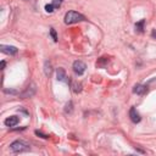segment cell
I'll list each match as a JSON object with an SVG mask.
<instances>
[{"label":"cell","instance_id":"obj_1","mask_svg":"<svg viewBox=\"0 0 156 156\" xmlns=\"http://www.w3.org/2000/svg\"><path fill=\"white\" fill-rule=\"evenodd\" d=\"M84 20H85V17L77 11H69V12H66V15H65L66 24H73V23H77L80 21H84Z\"/></svg>","mask_w":156,"mask_h":156},{"label":"cell","instance_id":"obj_15","mask_svg":"<svg viewBox=\"0 0 156 156\" xmlns=\"http://www.w3.org/2000/svg\"><path fill=\"white\" fill-rule=\"evenodd\" d=\"M62 1H64V0H52L51 4L54 5V8H55V9H59L61 6V4H62Z\"/></svg>","mask_w":156,"mask_h":156},{"label":"cell","instance_id":"obj_13","mask_svg":"<svg viewBox=\"0 0 156 156\" xmlns=\"http://www.w3.org/2000/svg\"><path fill=\"white\" fill-rule=\"evenodd\" d=\"M72 90L74 92V93H80V90H82V84L80 83H78V82H72Z\"/></svg>","mask_w":156,"mask_h":156},{"label":"cell","instance_id":"obj_12","mask_svg":"<svg viewBox=\"0 0 156 156\" xmlns=\"http://www.w3.org/2000/svg\"><path fill=\"white\" fill-rule=\"evenodd\" d=\"M107 64H108V59H106V57H100L99 61L97 62V67H101V69H105Z\"/></svg>","mask_w":156,"mask_h":156},{"label":"cell","instance_id":"obj_7","mask_svg":"<svg viewBox=\"0 0 156 156\" xmlns=\"http://www.w3.org/2000/svg\"><path fill=\"white\" fill-rule=\"evenodd\" d=\"M56 77H57V80H60V82H67L69 83L66 71L62 69V67H59V69L56 70Z\"/></svg>","mask_w":156,"mask_h":156},{"label":"cell","instance_id":"obj_6","mask_svg":"<svg viewBox=\"0 0 156 156\" xmlns=\"http://www.w3.org/2000/svg\"><path fill=\"white\" fill-rule=\"evenodd\" d=\"M129 117H131V121L133 122V123H139L140 122V115L138 113L137 111V108L135 107H132L131 110H129Z\"/></svg>","mask_w":156,"mask_h":156},{"label":"cell","instance_id":"obj_20","mask_svg":"<svg viewBox=\"0 0 156 156\" xmlns=\"http://www.w3.org/2000/svg\"><path fill=\"white\" fill-rule=\"evenodd\" d=\"M151 36H153V37H156V31H155V29L151 32Z\"/></svg>","mask_w":156,"mask_h":156},{"label":"cell","instance_id":"obj_10","mask_svg":"<svg viewBox=\"0 0 156 156\" xmlns=\"http://www.w3.org/2000/svg\"><path fill=\"white\" fill-rule=\"evenodd\" d=\"M144 26H145V20H140L139 22L135 23V31L138 33H143L144 32Z\"/></svg>","mask_w":156,"mask_h":156},{"label":"cell","instance_id":"obj_9","mask_svg":"<svg viewBox=\"0 0 156 156\" xmlns=\"http://www.w3.org/2000/svg\"><path fill=\"white\" fill-rule=\"evenodd\" d=\"M18 121H20V118L17 116H10V117H8L5 120L4 123L8 127H13V126H16L18 123Z\"/></svg>","mask_w":156,"mask_h":156},{"label":"cell","instance_id":"obj_16","mask_svg":"<svg viewBox=\"0 0 156 156\" xmlns=\"http://www.w3.org/2000/svg\"><path fill=\"white\" fill-rule=\"evenodd\" d=\"M54 10H55V8H54V5H52V4H48V5H45V11H46V12L51 13V12H54Z\"/></svg>","mask_w":156,"mask_h":156},{"label":"cell","instance_id":"obj_18","mask_svg":"<svg viewBox=\"0 0 156 156\" xmlns=\"http://www.w3.org/2000/svg\"><path fill=\"white\" fill-rule=\"evenodd\" d=\"M36 134L39 135L40 138H43V139H48L49 138V135H46V134H43L42 132H39V131H36Z\"/></svg>","mask_w":156,"mask_h":156},{"label":"cell","instance_id":"obj_11","mask_svg":"<svg viewBox=\"0 0 156 156\" xmlns=\"http://www.w3.org/2000/svg\"><path fill=\"white\" fill-rule=\"evenodd\" d=\"M44 72H45V76H50L51 72H52V69H51V64L49 62V61H45L44 64Z\"/></svg>","mask_w":156,"mask_h":156},{"label":"cell","instance_id":"obj_8","mask_svg":"<svg viewBox=\"0 0 156 156\" xmlns=\"http://www.w3.org/2000/svg\"><path fill=\"white\" fill-rule=\"evenodd\" d=\"M146 92H148V87L143 85V84H137L133 88V93L138 94V95H143V94H145Z\"/></svg>","mask_w":156,"mask_h":156},{"label":"cell","instance_id":"obj_14","mask_svg":"<svg viewBox=\"0 0 156 156\" xmlns=\"http://www.w3.org/2000/svg\"><path fill=\"white\" fill-rule=\"evenodd\" d=\"M73 111V104H72V101H70L69 104H66L65 106V113H71Z\"/></svg>","mask_w":156,"mask_h":156},{"label":"cell","instance_id":"obj_5","mask_svg":"<svg viewBox=\"0 0 156 156\" xmlns=\"http://www.w3.org/2000/svg\"><path fill=\"white\" fill-rule=\"evenodd\" d=\"M0 50L5 54H9V55H16L18 51L16 46H11V45H0Z\"/></svg>","mask_w":156,"mask_h":156},{"label":"cell","instance_id":"obj_19","mask_svg":"<svg viewBox=\"0 0 156 156\" xmlns=\"http://www.w3.org/2000/svg\"><path fill=\"white\" fill-rule=\"evenodd\" d=\"M5 65H6L5 61H1V69H5Z\"/></svg>","mask_w":156,"mask_h":156},{"label":"cell","instance_id":"obj_4","mask_svg":"<svg viewBox=\"0 0 156 156\" xmlns=\"http://www.w3.org/2000/svg\"><path fill=\"white\" fill-rule=\"evenodd\" d=\"M72 69H73V71H74V73H76V74H78V76H82V74L85 72L87 66H85V64L83 62V61L77 60V61H74V62H73Z\"/></svg>","mask_w":156,"mask_h":156},{"label":"cell","instance_id":"obj_17","mask_svg":"<svg viewBox=\"0 0 156 156\" xmlns=\"http://www.w3.org/2000/svg\"><path fill=\"white\" fill-rule=\"evenodd\" d=\"M50 34H51V37L54 39V42H57V36H56V32H55L54 28H50Z\"/></svg>","mask_w":156,"mask_h":156},{"label":"cell","instance_id":"obj_3","mask_svg":"<svg viewBox=\"0 0 156 156\" xmlns=\"http://www.w3.org/2000/svg\"><path fill=\"white\" fill-rule=\"evenodd\" d=\"M36 92H37V85H36V83H31L21 94H20V98H22V99L32 98V97L36 94Z\"/></svg>","mask_w":156,"mask_h":156},{"label":"cell","instance_id":"obj_2","mask_svg":"<svg viewBox=\"0 0 156 156\" xmlns=\"http://www.w3.org/2000/svg\"><path fill=\"white\" fill-rule=\"evenodd\" d=\"M10 148L13 153H23V151H28L31 149L29 145L24 143L23 140H15L13 143H11Z\"/></svg>","mask_w":156,"mask_h":156}]
</instances>
